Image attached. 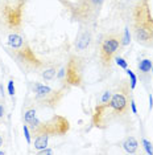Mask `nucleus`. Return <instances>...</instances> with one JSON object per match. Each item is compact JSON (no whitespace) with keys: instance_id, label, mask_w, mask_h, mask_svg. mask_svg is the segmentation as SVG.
Here are the masks:
<instances>
[{"instance_id":"obj_5","label":"nucleus","mask_w":153,"mask_h":155,"mask_svg":"<svg viewBox=\"0 0 153 155\" xmlns=\"http://www.w3.org/2000/svg\"><path fill=\"white\" fill-rule=\"evenodd\" d=\"M15 54H16L17 62L27 70L38 69L40 66H42V61L37 58L34 52L30 49L29 45H27V44H24L23 47L19 49H15Z\"/></svg>"},{"instance_id":"obj_14","label":"nucleus","mask_w":153,"mask_h":155,"mask_svg":"<svg viewBox=\"0 0 153 155\" xmlns=\"http://www.w3.org/2000/svg\"><path fill=\"white\" fill-rule=\"evenodd\" d=\"M55 76H57V69H55V68L45 69L44 72H42V78H44V80H46V81L53 80Z\"/></svg>"},{"instance_id":"obj_24","label":"nucleus","mask_w":153,"mask_h":155,"mask_svg":"<svg viewBox=\"0 0 153 155\" xmlns=\"http://www.w3.org/2000/svg\"><path fill=\"white\" fill-rule=\"evenodd\" d=\"M131 109H132V113H133V114H136L137 113V109H136V105H135L133 100H131Z\"/></svg>"},{"instance_id":"obj_6","label":"nucleus","mask_w":153,"mask_h":155,"mask_svg":"<svg viewBox=\"0 0 153 155\" xmlns=\"http://www.w3.org/2000/svg\"><path fill=\"white\" fill-rule=\"evenodd\" d=\"M82 76H83V62L82 58L79 57H71L69 60L67 65L65 69V77L66 82L73 86H81L82 82Z\"/></svg>"},{"instance_id":"obj_10","label":"nucleus","mask_w":153,"mask_h":155,"mask_svg":"<svg viewBox=\"0 0 153 155\" xmlns=\"http://www.w3.org/2000/svg\"><path fill=\"white\" fill-rule=\"evenodd\" d=\"M8 45L12 49H19V48H21L24 45V40H23V37L20 36L19 33L12 32L8 36Z\"/></svg>"},{"instance_id":"obj_3","label":"nucleus","mask_w":153,"mask_h":155,"mask_svg":"<svg viewBox=\"0 0 153 155\" xmlns=\"http://www.w3.org/2000/svg\"><path fill=\"white\" fill-rule=\"evenodd\" d=\"M69 121L61 115H55V117L50 118L49 121L40 122L36 127L32 129L34 135L38 134H48V135H64L69 131Z\"/></svg>"},{"instance_id":"obj_29","label":"nucleus","mask_w":153,"mask_h":155,"mask_svg":"<svg viewBox=\"0 0 153 155\" xmlns=\"http://www.w3.org/2000/svg\"><path fill=\"white\" fill-rule=\"evenodd\" d=\"M3 154H4V151H0V155H3Z\"/></svg>"},{"instance_id":"obj_27","label":"nucleus","mask_w":153,"mask_h":155,"mask_svg":"<svg viewBox=\"0 0 153 155\" xmlns=\"http://www.w3.org/2000/svg\"><path fill=\"white\" fill-rule=\"evenodd\" d=\"M4 117V106L3 105H0V118Z\"/></svg>"},{"instance_id":"obj_23","label":"nucleus","mask_w":153,"mask_h":155,"mask_svg":"<svg viewBox=\"0 0 153 155\" xmlns=\"http://www.w3.org/2000/svg\"><path fill=\"white\" fill-rule=\"evenodd\" d=\"M38 154H53V150H50V149H42V150L38 151Z\"/></svg>"},{"instance_id":"obj_7","label":"nucleus","mask_w":153,"mask_h":155,"mask_svg":"<svg viewBox=\"0 0 153 155\" xmlns=\"http://www.w3.org/2000/svg\"><path fill=\"white\" fill-rule=\"evenodd\" d=\"M106 110H110L115 115H123L128 110V97L123 91H117L111 97L110 102L102 104Z\"/></svg>"},{"instance_id":"obj_30","label":"nucleus","mask_w":153,"mask_h":155,"mask_svg":"<svg viewBox=\"0 0 153 155\" xmlns=\"http://www.w3.org/2000/svg\"><path fill=\"white\" fill-rule=\"evenodd\" d=\"M151 70H152V74H153V65H152V69Z\"/></svg>"},{"instance_id":"obj_12","label":"nucleus","mask_w":153,"mask_h":155,"mask_svg":"<svg viewBox=\"0 0 153 155\" xmlns=\"http://www.w3.org/2000/svg\"><path fill=\"white\" fill-rule=\"evenodd\" d=\"M48 140H49V135L48 134H38V135H36V140H34V149H37L38 151L46 149Z\"/></svg>"},{"instance_id":"obj_4","label":"nucleus","mask_w":153,"mask_h":155,"mask_svg":"<svg viewBox=\"0 0 153 155\" xmlns=\"http://www.w3.org/2000/svg\"><path fill=\"white\" fill-rule=\"evenodd\" d=\"M121 45V40L119 36L116 35H110L103 40L102 47H100V52H99V57H100V62L103 66L110 68L111 61L115 53L117 52V49Z\"/></svg>"},{"instance_id":"obj_18","label":"nucleus","mask_w":153,"mask_h":155,"mask_svg":"<svg viewBox=\"0 0 153 155\" xmlns=\"http://www.w3.org/2000/svg\"><path fill=\"white\" fill-rule=\"evenodd\" d=\"M130 41H131V35H130V29L128 28H126L124 29V36H123V41H121V45H128L130 44Z\"/></svg>"},{"instance_id":"obj_26","label":"nucleus","mask_w":153,"mask_h":155,"mask_svg":"<svg viewBox=\"0 0 153 155\" xmlns=\"http://www.w3.org/2000/svg\"><path fill=\"white\" fill-rule=\"evenodd\" d=\"M57 76H58V77H60V78H64V77H65V69H64V68H62V69L60 70V72H58V73H57Z\"/></svg>"},{"instance_id":"obj_2","label":"nucleus","mask_w":153,"mask_h":155,"mask_svg":"<svg viewBox=\"0 0 153 155\" xmlns=\"http://www.w3.org/2000/svg\"><path fill=\"white\" fill-rule=\"evenodd\" d=\"M27 0H4L0 4V23L8 31L17 32L23 24V13Z\"/></svg>"},{"instance_id":"obj_15","label":"nucleus","mask_w":153,"mask_h":155,"mask_svg":"<svg viewBox=\"0 0 153 155\" xmlns=\"http://www.w3.org/2000/svg\"><path fill=\"white\" fill-rule=\"evenodd\" d=\"M34 118H36V110H34V109H29V110L24 114V121H25L27 125H29Z\"/></svg>"},{"instance_id":"obj_20","label":"nucleus","mask_w":153,"mask_h":155,"mask_svg":"<svg viewBox=\"0 0 153 155\" xmlns=\"http://www.w3.org/2000/svg\"><path fill=\"white\" fill-rule=\"evenodd\" d=\"M111 97H112V94H111V91H110V90L104 91L103 96H102V104H107V102H110Z\"/></svg>"},{"instance_id":"obj_8","label":"nucleus","mask_w":153,"mask_h":155,"mask_svg":"<svg viewBox=\"0 0 153 155\" xmlns=\"http://www.w3.org/2000/svg\"><path fill=\"white\" fill-rule=\"evenodd\" d=\"M90 41H91V35H90V32H83L81 36L78 37V40H76L75 47L78 51H85V49L89 48Z\"/></svg>"},{"instance_id":"obj_11","label":"nucleus","mask_w":153,"mask_h":155,"mask_svg":"<svg viewBox=\"0 0 153 155\" xmlns=\"http://www.w3.org/2000/svg\"><path fill=\"white\" fill-rule=\"evenodd\" d=\"M123 149L127 151V153H130V154H135L137 151L139 149V143H137V140L133 138V137H130V138H127L126 140H124V143H123Z\"/></svg>"},{"instance_id":"obj_9","label":"nucleus","mask_w":153,"mask_h":155,"mask_svg":"<svg viewBox=\"0 0 153 155\" xmlns=\"http://www.w3.org/2000/svg\"><path fill=\"white\" fill-rule=\"evenodd\" d=\"M33 91H34V94H36V98L37 100H41V98H44V97H46L48 94H50L52 90L49 86H46V85H42V84H34L33 85Z\"/></svg>"},{"instance_id":"obj_1","label":"nucleus","mask_w":153,"mask_h":155,"mask_svg":"<svg viewBox=\"0 0 153 155\" xmlns=\"http://www.w3.org/2000/svg\"><path fill=\"white\" fill-rule=\"evenodd\" d=\"M135 37L142 45H153V16L148 0H140L133 11Z\"/></svg>"},{"instance_id":"obj_13","label":"nucleus","mask_w":153,"mask_h":155,"mask_svg":"<svg viewBox=\"0 0 153 155\" xmlns=\"http://www.w3.org/2000/svg\"><path fill=\"white\" fill-rule=\"evenodd\" d=\"M152 61L149 58H144V60H141L140 62H139V70L142 73H148V72H151V69H152Z\"/></svg>"},{"instance_id":"obj_17","label":"nucleus","mask_w":153,"mask_h":155,"mask_svg":"<svg viewBox=\"0 0 153 155\" xmlns=\"http://www.w3.org/2000/svg\"><path fill=\"white\" fill-rule=\"evenodd\" d=\"M142 147L147 154H153V144L147 139H142Z\"/></svg>"},{"instance_id":"obj_19","label":"nucleus","mask_w":153,"mask_h":155,"mask_svg":"<svg viewBox=\"0 0 153 155\" xmlns=\"http://www.w3.org/2000/svg\"><path fill=\"white\" fill-rule=\"evenodd\" d=\"M115 61H116V64L120 66V68H123V69H127V61L126 60H124L123 57H119V56H117L116 58H115Z\"/></svg>"},{"instance_id":"obj_25","label":"nucleus","mask_w":153,"mask_h":155,"mask_svg":"<svg viewBox=\"0 0 153 155\" xmlns=\"http://www.w3.org/2000/svg\"><path fill=\"white\" fill-rule=\"evenodd\" d=\"M152 109H153V96L149 94V110H152Z\"/></svg>"},{"instance_id":"obj_21","label":"nucleus","mask_w":153,"mask_h":155,"mask_svg":"<svg viewBox=\"0 0 153 155\" xmlns=\"http://www.w3.org/2000/svg\"><path fill=\"white\" fill-rule=\"evenodd\" d=\"M8 94L9 96H15V82H13V80L8 82Z\"/></svg>"},{"instance_id":"obj_22","label":"nucleus","mask_w":153,"mask_h":155,"mask_svg":"<svg viewBox=\"0 0 153 155\" xmlns=\"http://www.w3.org/2000/svg\"><path fill=\"white\" fill-rule=\"evenodd\" d=\"M24 135H25V139H27V143H30L32 139H30V133H29V127L27 125H24Z\"/></svg>"},{"instance_id":"obj_28","label":"nucleus","mask_w":153,"mask_h":155,"mask_svg":"<svg viewBox=\"0 0 153 155\" xmlns=\"http://www.w3.org/2000/svg\"><path fill=\"white\" fill-rule=\"evenodd\" d=\"M3 144V138H2V135H0V146Z\"/></svg>"},{"instance_id":"obj_16","label":"nucleus","mask_w":153,"mask_h":155,"mask_svg":"<svg viewBox=\"0 0 153 155\" xmlns=\"http://www.w3.org/2000/svg\"><path fill=\"white\" fill-rule=\"evenodd\" d=\"M127 74H128V77H130V80H131V89H135V87H136V84H137L136 74H135L131 69H127Z\"/></svg>"}]
</instances>
